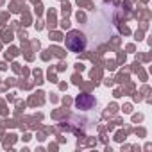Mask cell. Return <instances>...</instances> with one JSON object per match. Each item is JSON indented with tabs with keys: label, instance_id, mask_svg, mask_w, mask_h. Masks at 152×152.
<instances>
[{
	"label": "cell",
	"instance_id": "1",
	"mask_svg": "<svg viewBox=\"0 0 152 152\" xmlns=\"http://www.w3.org/2000/svg\"><path fill=\"white\" fill-rule=\"evenodd\" d=\"M66 45H68V48L72 52H81L86 47V39H84V36L81 32H72L70 38L66 39Z\"/></svg>",
	"mask_w": 152,
	"mask_h": 152
}]
</instances>
